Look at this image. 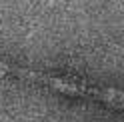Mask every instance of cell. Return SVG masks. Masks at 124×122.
I'll list each match as a JSON object with an SVG mask.
<instances>
[{
  "label": "cell",
  "instance_id": "1",
  "mask_svg": "<svg viewBox=\"0 0 124 122\" xmlns=\"http://www.w3.org/2000/svg\"><path fill=\"white\" fill-rule=\"evenodd\" d=\"M4 74H12V76H22V78L28 80H36L42 82V84L56 88L60 92L72 94V96H86V98H96V100H102L106 104H112L116 108H124V92L122 90H114V88H96V86H88L84 82L72 80V78H56V76H48V74H38L32 70H22V68L10 66L0 62V76Z\"/></svg>",
  "mask_w": 124,
  "mask_h": 122
}]
</instances>
